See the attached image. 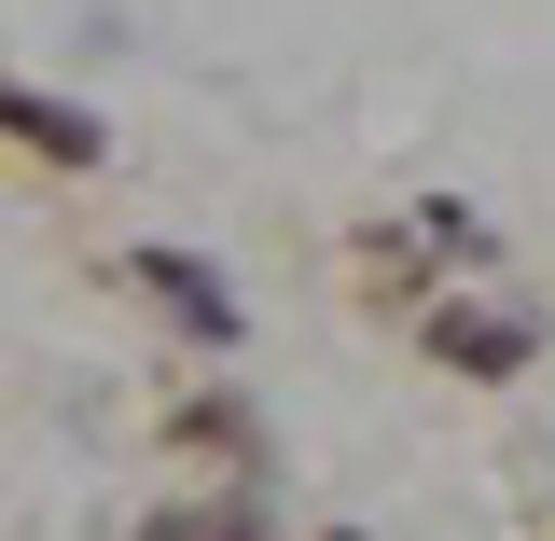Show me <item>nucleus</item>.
Listing matches in <instances>:
<instances>
[{
    "label": "nucleus",
    "mask_w": 555,
    "mask_h": 541,
    "mask_svg": "<svg viewBox=\"0 0 555 541\" xmlns=\"http://www.w3.org/2000/svg\"><path fill=\"white\" fill-rule=\"evenodd\" d=\"M0 126L42 139V153H98V126H83V112H56V98H0Z\"/></svg>",
    "instance_id": "obj_1"
},
{
    "label": "nucleus",
    "mask_w": 555,
    "mask_h": 541,
    "mask_svg": "<svg viewBox=\"0 0 555 541\" xmlns=\"http://www.w3.org/2000/svg\"><path fill=\"white\" fill-rule=\"evenodd\" d=\"M444 361H473V375H514V361H528V334H514V320H444Z\"/></svg>",
    "instance_id": "obj_2"
}]
</instances>
